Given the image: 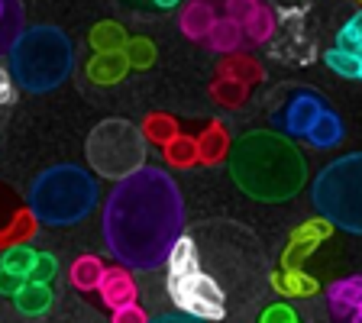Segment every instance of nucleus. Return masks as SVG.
<instances>
[{
	"label": "nucleus",
	"instance_id": "f257e3e1",
	"mask_svg": "<svg viewBox=\"0 0 362 323\" xmlns=\"http://www.w3.org/2000/svg\"><path fill=\"white\" fill-rule=\"evenodd\" d=\"M100 226L117 262L152 271L165 265V256L185 230V197L165 168L143 165L110 188Z\"/></svg>",
	"mask_w": 362,
	"mask_h": 323
},
{
	"label": "nucleus",
	"instance_id": "f03ea898",
	"mask_svg": "<svg viewBox=\"0 0 362 323\" xmlns=\"http://www.w3.org/2000/svg\"><path fill=\"white\" fill-rule=\"evenodd\" d=\"M230 178L243 194L262 204L291 201L308 181V162L301 149L281 133L249 129L226 149Z\"/></svg>",
	"mask_w": 362,
	"mask_h": 323
},
{
	"label": "nucleus",
	"instance_id": "7ed1b4c3",
	"mask_svg": "<svg viewBox=\"0 0 362 323\" xmlns=\"http://www.w3.org/2000/svg\"><path fill=\"white\" fill-rule=\"evenodd\" d=\"M75 65L71 39L59 26H33L10 42V78L30 94L55 90Z\"/></svg>",
	"mask_w": 362,
	"mask_h": 323
},
{
	"label": "nucleus",
	"instance_id": "20e7f679",
	"mask_svg": "<svg viewBox=\"0 0 362 323\" xmlns=\"http://www.w3.org/2000/svg\"><path fill=\"white\" fill-rule=\"evenodd\" d=\"M26 207L42 226L81 223L98 207V181L81 165H52L30 184Z\"/></svg>",
	"mask_w": 362,
	"mask_h": 323
},
{
	"label": "nucleus",
	"instance_id": "39448f33",
	"mask_svg": "<svg viewBox=\"0 0 362 323\" xmlns=\"http://www.w3.org/2000/svg\"><path fill=\"white\" fill-rule=\"evenodd\" d=\"M168 265V298L172 304L188 317L197 320H223L226 317V294L217 281L201 269L197 242L181 233L175 240L172 252L165 256Z\"/></svg>",
	"mask_w": 362,
	"mask_h": 323
},
{
	"label": "nucleus",
	"instance_id": "423d86ee",
	"mask_svg": "<svg viewBox=\"0 0 362 323\" xmlns=\"http://www.w3.org/2000/svg\"><path fill=\"white\" fill-rule=\"evenodd\" d=\"M310 201H314L317 217L327 226H337L343 233H359L362 230V155L349 152V155L337 158L324 172L314 178L310 188Z\"/></svg>",
	"mask_w": 362,
	"mask_h": 323
},
{
	"label": "nucleus",
	"instance_id": "0eeeda50",
	"mask_svg": "<svg viewBox=\"0 0 362 323\" xmlns=\"http://www.w3.org/2000/svg\"><path fill=\"white\" fill-rule=\"evenodd\" d=\"M90 168L100 178L120 181L127 175L139 172L149 158V143L143 139L139 127H133L129 120H100L98 127L90 129L88 146H84Z\"/></svg>",
	"mask_w": 362,
	"mask_h": 323
},
{
	"label": "nucleus",
	"instance_id": "6e6552de",
	"mask_svg": "<svg viewBox=\"0 0 362 323\" xmlns=\"http://www.w3.org/2000/svg\"><path fill=\"white\" fill-rule=\"evenodd\" d=\"M39 223L30 213L26 201L20 197V191L7 181H0V252L16 242H30L36 236Z\"/></svg>",
	"mask_w": 362,
	"mask_h": 323
},
{
	"label": "nucleus",
	"instance_id": "1a4fd4ad",
	"mask_svg": "<svg viewBox=\"0 0 362 323\" xmlns=\"http://www.w3.org/2000/svg\"><path fill=\"white\" fill-rule=\"evenodd\" d=\"M226 10L223 16L240 26L243 39H252V42H269V36L275 33V16L265 7L262 0H223Z\"/></svg>",
	"mask_w": 362,
	"mask_h": 323
},
{
	"label": "nucleus",
	"instance_id": "9d476101",
	"mask_svg": "<svg viewBox=\"0 0 362 323\" xmlns=\"http://www.w3.org/2000/svg\"><path fill=\"white\" fill-rule=\"evenodd\" d=\"M324 110H327V100L320 94H314V90H294L291 100L285 104V110L279 117L281 136H301L304 139V133L314 127V120Z\"/></svg>",
	"mask_w": 362,
	"mask_h": 323
},
{
	"label": "nucleus",
	"instance_id": "9b49d317",
	"mask_svg": "<svg viewBox=\"0 0 362 323\" xmlns=\"http://www.w3.org/2000/svg\"><path fill=\"white\" fill-rule=\"evenodd\" d=\"M327 304H330V314L339 323H362V278L359 275L333 281L327 288Z\"/></svg>",
	"mask_w": 362,
	"mask_h": 323
},
{
	"label": "nucleus",
	"instance_id": "f8f14e48",
	"mask_svg": "<svg viewBox=\"0 0 362 323\" xmlns=\"http://www.w3.org/2000/svg\"><path fill=\"white\" fill-rule=\"evenodd\" d=\"M98 291H100V301H104L110 310L136 304V298H139L133 275H129L123 265H104V275H100V281H98Z\"/></svg>",
	"mask_w": 362,
	"mask_h": 323
},
{
	"label": "nucleus",
	"instance_id": "ddd939ff",
	"mask_svg": "<svg viewBox=\"0 0 362 323\" xmlns=\"http://www.w3.org/2000/svg\"><path fill=\"white\" fill-rule=\"evenodd\" d=\"M327 233H330V226H327L324 220H314V223L301 226V230L291 236L288 249H285V265L288 269H298V265H301L317 246H320V240H324Z\"/></svg>",
	"mask_w": 362,
	"mask_h": 323
},
{
	"label": "nucleus",
	"instance_id": "4468645a",
	"mask_svg": "<svg viewBox=\"0 0 362 323\" xmlns=\"http://www.w3.org/2000/svg\"><path fill=\"white\" fill-rule=\"evenodd\" d=\"M226 149H230V136H226V127L220 120H211L204 127V133L197 136V162L204 165H217L226 158Z\"/></svg>",
	"mask_w": 362,
	"mask_h": 323
},
{
	"label": "nucleus",
	"instance_id": "2eb2a0df",
	"mask_svg": "<svg viewBox=\"0 0 362 323\" xmlns=\"http://www.w3.org/2000/svg\"><path fill=\"white\" fill-rule=\"evenodd\" d=\"M343 133H346V129H343V120H339V113L327 107V110L314 120V127L304 133V139H308L314 149H333V146L343 143Z\"/></svg>",
	"mask_w": 362,
	"mask_h": 323
},
{
	"label": "nucleus",
	"instance_id": "dca6fc26",
	"mask_svg": "<svg viewBox=\"0 0 362 323\" xmlns=\"http://www.w3.org/2000/svg\"><path fill=\"white\" fill-rule=\"evenodd\" d=\"M127 71L129 65L123 52H98L88 61V78L94 84H117L127 78Z\"/></svg>",
	"mask_w": 362,
	"mask_h": 323
},
{
	"label": "nucleus",
	"instance_id": "f3484780",
	"mask_svg": "<svg viewBox=\"0 0 362 323\" xmlns=\"http://www.w3.org/2000/svg\"><path fill=\"white\" fill-rule=\"evenodd\" d=\"M217 16L220 13H217V7H214V0H194V4L185 7V13H181V30H185L188 39H197V42H201Z\"/></svg>",
	"mask_w": 362,
	"mask_h": 323
},
{
	"label": "nucleus",
	"instance_id": "a211bd4d",
	"mask_svg": "<svg viewBox=\"0 0 362 323\" xmlns=\"http://www.w3.org/2000/svg\"><path fill=\"white\" fill-rule=\"evenodd\" d=\"M13 304L20 314L26 317H39L52 307V285H36V281H26L20 291L13 294Z\"/></svg>",
	"mask_w": 362,
	"mask_h": 323
},
{
	"label": "nucleus",
	"instance_id": "6ab92c4d",
	"mask_svg": "<svg viewBox=\"0 0 362 323\" xmlns=\"http://www.w3.org/2000/svg\"><path fill=\"white\" fill-rule=\"evenodd\" d=\"M207 49H214V52H233V49H240V42H243V33H240V26H236L230 16H223L220 13L217 20H214V26L207 30V36L201 39Z\"/></svg>",
	"mask_w": 362,
	"mask_h": 323
},
{
	"label": "nucleus",
	"instance_id": "aec40b11",
	"mask_svg": "<svg viewBox=\"0 0 362 323\" xmlns=\"http://www.w3.org/2000/svg\"><path fill=\"white\" fill-rule=\"evenodd\" d=\"M90 45H94V52H123V45H127V33H123L120 23H98L94 30H90Z\"/></svg>",
	"mask_w": 362,
	"mask_h": 323
},
{
	"label": "nucleus",
	"instance_id": "412c9836",
	"mask_svg": "<svg viewBox=\"0 0 362 323\" xmlns=\"http://www.w3.org/2000/svg\"><path fill=\"white\" fill-rule=\"evenodd\" d=\"M217 75L233 78V81H240V84H246V88H249V84H256L259 78H262V68L249 59V55H230V59L220 61Z\"/></svg>",
	"mask_w": 362,
	"mask_h": 323
},
{
	"label": "nucleus",
	"instance_id": "4be33fe9",
	"mask_svg": "<svg viewBox=\"0 0 362 323\" xmlns=\"http://www.w3.org/2000/svg\"><path fill=\"white\" fill-rule=\"evenodd\" d=\"M100 275H104V262L98 256H81L71 265V285L78 291H98Z\"/></svg>",
	"mask_w": 362,
	"mask_h": 323
},
{
	"label": "nucleus",
	"instance_id": "5701e85b",
	"mask_svg": "<svg viewBox=\"0 0 362 323\" xmlns=\"http://www.w3.org/2000/svg\"><path fill=\"white\" fill-rule=\"evenodd\" d=\"M139 133H143L146 143L165 146L168 139H175V136L181 133V129H178V123H175V117H168V113H149V117H146V127L139 129Z\"/></svg>",
	"mask_w": 362,
	"mask_h": 323
},
{
	"label": "nucleus",
	"instance_id": "b1692460",
	"mask_svg": "<svg viewBox=\"0 0 362 323\" xmlns=\"http://www.w3.org/2000/svg\"><path fill=\"white\" fill-rule=\"evenodd\" d=\"M162 152H165V158L172 162V165H178V168L197 165V139L194 136L178 133L175 139H168V143L162 146Z\"/></svg>",
	"mask_w": 362,
	"mask_h": 323
},
{
	"label": "nucleus",
	"instance_id": "393cba45",
	"mask_svg": "<svg viewBox=\"0 0 362 323\" xmlns=\"http://www.w3.org/2000/svg\"><path fill=\"white\" fill-rule=\"evenodd\" d=\"M33 262H36V249H33L30 242H16V246L0 252V269L13 271V275H23V278L30 275Z\"/></svg>",
	"mask_w": 362,
	"mask_h": 323
},
{
	"label": "nucleus",
	"instance_id": "a878e982",
	"mask_svg": "<svg viewBox=\"0 0 362 323\" xmlns=\"http://www.w3.org/2000/svg\"><path fill=\"white\" fill-rule=\"evenodd\" d=\"M324 61H327V68L330 71H337L339 78H349V81H359L362 78V55H349V52H343V49H327L324 52Z\"/></svg>",
	"mask_w": 362,
	"mask_h": 323
},
{
	"label": "nucleus",
	"instance_id": "bb28decb",
	"mask_svg": "<svg viewBox=\"0 0 362 323\" xmlns=\"http://www.w3.org/2000/svg\"><path fill=\"white\" fill-rule=\"evenodd\" d=\"M275 288H281V294H291V298H308L317 291V281L301 275L298 269H285L281 275H275Z\"/></svg>",
	"mask_w": 362,
	"mask_h": 323
},
{
	"label": "nucleus",
	"instance_id": "cd10ccee",
	"mask_svg": "<svg viewBox=\"0 0 362 323\" xmlns=\"http://www.w3.org/2000/svg\"><path fill=\"white\" fill-rule=\"evenodd\" d=\"M246 94H249L246 84L233 81V78H223V75H217V81L211 84V98L223 107H240L246 100Z\"/></svg>",
	"mask_w": 362,
	"mask_h": 323
},
{
	"label": "nucleus",
	"instance_id": "c85d7f7f",
	"mask_svg": "<svg viewBox=\"0 0 362 323\" xmlns=\"http://www.w3.org/2000/svg\"><path fill=\"white\" fill-rule=\"evenodd\" d=\"M23 33V4L20 0H0V36L13 42Z\"/></svg>",
	"mask_w": 362,
	"mask_h": 323
},
{
	"label": "nucleus",
	"instance_id": "c756f323",
	"mask_svg": "<svg viewBox=\"0 0 362 323\" xmlns=\"http://www.w3.org/2000/svg\"><path fill=\"white\" fill-rule=\"evenodd\" d=\"M337 49L349 55H362V13H353L343 23V30L337 33Z\"/></svg>",
	"mask_w": 362,
	"mask_h": 323
},
{
	"label": "nucleus",
	"instance_id": "7c9ffc66",
	"mask_svg": "<svg viewBox=\"0 0 362 323\" xmlns=\"http://www.w3.org/2000/svg\"><path fill=\"white\" fill-rule=\"evenodd\" d=\"M123 55H127L129 68H149L152 61H156V45H152L149 39H127Z\"/></svg>",
	"mask_w": 362,
	"mask_h": 323
},
{
	"label": "nucleus",
	"instance_id": "2f4dec72",
	"mask_svg": "<svg viewBox=\"0 0 362 323\" xmlns=\"http://www.w3.org/2000/svg\"><path fill=\"white\" fill-rule=\"evenodd\" d=\"M55 271H59V262H55V256H49V252H36V262H33L26 281H36V285H52Z\"/></svg>",
	"mask_w": 362,
	"mask_h": 323
},
{
	"label": "nucleus",
	"instance_id": "473e14b6",
	"mask_svg": "<svg viewBox=\"0 0 362 323\" xmlns=\"http://www.w3.org/2000/svg\"><path fill=\"white\" fill-rule=\"evenodd\" d=\"M259 323H298V314H294L288 304H272V307H265V314L259 317Z\"/></svg>",
	"mask_w": 362,
	"mask_h": 323
},
{
	"label": "nucleus",
	"instance_id": "72a5a7b5",
	"mask_svg": "<svg viewBox=\"0 0 362 323\" xmlns=\"http://www.w3.org/2000/svg\"><path fill=\"white\" fill-rule=\"evenodd\" d=\"M113 323H149V317L139 304H127V307L113 310Z\"/></svg>",
	"mask_w": 362,
	"mask_h": 323
},
{
	"label": "nucleus",
	"instance_id": "f704fd0d",
	"mask_svg": "<svg viewBox=\"0 0 362 323\" xmlns=\"http://www.w3.org/2000/svg\"><path fill=\"white\" fill-rule=\"evenodd\" d=\"M26 285V278L23 275H13V271H7V269H0V294H7V298H13L20 288Z\"/></svg>",
	"mask_w": 362,
	"mask_h": 323
},
{
	"label": "nucleus",
	"instance_id": "c9c22d12",
	"mask_svg": "<svg viewBox=\"0 0 362 323\" xmlns=\"http://www.w3.org/2000/svg\"><path fill=\"white\" fill-rule=\"evenodd\" d=\"M13 100V78H10L7 68H0V107Z\"/></svg>",
	"mask_w": 362,
	"mask_h": 323
},
{
	"label": "nucleus",
	"instance_id": "e433bc0d",
	"mask_svg": "<svg viewBox=\"0 0 362 323\" xmlns=\"http://www.w3.org/2000/svg\"><path fill=\"white\" fill-rule=\"evenodd\" d=\"M152 323H204V320H197V317H188V314H181V310H172V314H158Z\"/></svg>",
	"mask_w": 362,
	"mask_h": 323
},
{
	"label": "nucleus",
	"instance_id": "4c0bfd02",
	"mask_svg": "<svg viewBox=\"0 0 362 323\" xmlns=\"http://www.w3.org/2000/svg\"><path fill=\"white\" fill-rule=\"evenodd\" d=\"M156 10H175V7H181V0H149Z\"/></svg>",
	"mask_w": 362,
	"mask_h": 323
},
{
	"label": "nucleus",
	"instance_id": "58836bf2",
	"mask_svg": "<svg viewBox=\"0 0 362 323\" xmlns=\"http://www.w3.org/2000/svg\"><path fill=\"white\" fill-rule=\"evenodd\" d=\"M4 49H10V42H7L4 36H0V52H4Z\"/></svg>",
	"mask_w": 362,
	"mask_h": 323
}]
</instances>
